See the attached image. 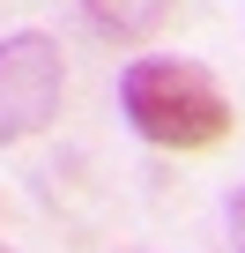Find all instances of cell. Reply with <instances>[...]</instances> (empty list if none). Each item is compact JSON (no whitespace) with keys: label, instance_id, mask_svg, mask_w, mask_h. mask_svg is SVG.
Returning <instances> with one entry per match:
<instances>
[{"label":"cell","instance_id":"cell-1","mask_svg":"<svg viewBox=\"0 0 245 253\" xmlns=\"http://www.w3.org/2000/svg\"><path fill=\"white\" fill-rule=\"evenodd\" d=\"M119 104H127L134 134L156 149H215L230 134V97L186 60H156V52L134 60L119 82Z\"/></svg>","mask_w":245,"mask_h":253},{"label":"cell","instance_id":"cell-2","mask_svg":"<svg viewBox=\"0 0 245 253\" xmlns=\"http://www.w3.org/2000/svg\"><path fill=\"white\" fill-rule=\"evenodd\" d=\"M67 97V60L45 30L0 38V142H30L37 126H52Z\"/></svg>","mask_w":245,"mask_h":253},{"label":"cell","instance_id":"cell-3","mask_svg":"<svg viewBox=\"0 0 245 253\" xmlns=\"http://www.w3.org/2000/svg\"><path fill=\"white\" fill-rule=\"evenodd\" d=\"M82 15H89V30L111 38V45H149V38L178 15V0H82Z\"/></svg>","mask_w":245,"mask_h":253},{"label":"cell","instance_id":"cell-4","mask_svg":"<svg viewBox=\"0 0 245 253\" xmlns=\"http://www.w3.org/2000/svg\"><path fill=\"white\" fill-rule=\"evenodd\" d=\"M230 223H238V231H245V194H238V201H230Z\"/></svg>","mask_w":245,"mask_h":253}]
</instances>
